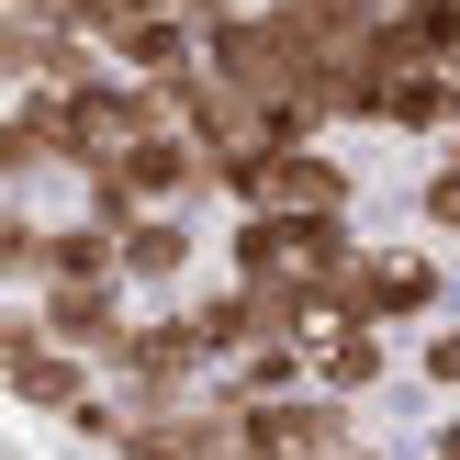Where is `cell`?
I'll use <instances>...</instances> for the list:
<instances>
[{
  "label": "cell",
  "mask_w": 460,
  "mask_h": 460,
  "mask_svg": "<svg viewBox=\"0 0 460 460\" xmlns=\"http://www.w3.org/2000/svg\"><path fill=\"white\" fill-rule=\"evenodd\" d=\"M236 281H349L359 270V236H349V214H236Z\"/></svg>",
  "instance_id": "obj_1"
},
{
  "label": "cell",
  "mask_w": 460,
  "mask_h": 460,
  "mask_svg": "<svg viewBox=\"0 0 460 460\" xmlns=\"http://www.w3.org/2000/svg\"><path fill=\"white\" fill-rule=\"evenodd\" d=\"M247 438L259 460H359V427H349V394H281V404H247Z\"/></svg>",
  "instance_id": "obj_2"
},
{
  "label": "cell",
  "mask_w": 460,
  "mask_h": 460,
  "mask_svg": "<svg viewBox=\"0 0 460 460\" xmlns=\"http://www.w3.org/2000/svg\"><path fill=\"white\" fill-rule=\"evenodd\" d=\"M337 304L371 314V326H416V314H438V259H427V247H359V270H349Z\"/></svg>",
  "instance_id": "obj_3"
},
{
  "label": "cell",
  "mask_w": 460,
  "mask_h": 460,
  "mask_svg": "<svg viewBox=\"0 0 460 460\" xmlns=\"http://www.w3.org/2000/svg\"><path fill=\"white\" fill-rule=\"evenodd\" d=\"M191 214H135L124 225V292H157V304H180V281H191Z\"/></svg>",
  "instance_id": "obj_4"
},
{
  "label": "cell",
  "mask_w": 460,
  "mask_h": 460,
  "mask_svg": "<svg viewBox=\"0 0 460 460\" xmlns=\"http://www.w3.org/2000/svg\"><path fill=\"white\" fill-rule=\"evenodd\" d=\"M314 382H326V394H371L382 382V326L371 314H337V326L314 337Z\"/></svg>",
  "instance_id": "obj_5"
},
{
  "label": "cell",
  "mask_w": 460,
  "mask_h": 460,
  "mask_svg": "<svg viewBox=\"0 0 460 460\" xmlns=\"http://www.w3.org/2000/svg\"><path fill=\"white\" fill-rule=\"evenodd\" d=\"M416 214H427V236H460V157H438V169H427Z\"/></svg>",
  "instance_id": "obj_6"
},
{
  "label": "cell",
  "mask_w": 460,
  "mask_h": 460,
  "mask_svg": "<svg viewBox=\"0 0 460 460\" xmlns=\"http://www.w3.org/2000/svg\"><path fill=\"white\" fill-rule=\"evenodd\" d=\"M427 382H438V394H460V326L427 337Z\"/></svg>",
  "instance_id": "obj_7"
},
{
  "label": "cell",
  "mask_w": 460,
  "mask_h": 460,
  "mask_svg": "<svg viewBox=\"0 0 460 460\" xmlns=\"http://www.w3.org/2000/svg\"><path fill=\"white\" fill-rule=\"evenodd\" d=\"M169 12H180V22H202V34H225V22H236V12H259V0H169Z\"/></svg>",
  "instance_id": "obj_8"
},
{
  "label": "cell",
  "mask_w": 460,
  "mask_h": 460,
  "mask_svg": "<svg viewBox=\"0 0 460 460\" xmlns=\"http://www.w3.org/2000/svg\"><path fill=\"white\" fill-rule=\"evenodd\" d=\"M427 460H460V416H449V427H438V449H427Z\"/></svg>",
  "instance_id": "obj_9"
},
{
  "label": "cell",
  "mask_w": 460,
  "mask_h": 460,
  "mask_svg": "<svg viewBox=\"0 0 460 460\" xmlns=\"http://www.w3.org/2000/svg\"><path fill=\"white\" fill-rule=\"evenodd\" d=\"M359 460H371V449H359Z\"/></svg>",
  "instance_id": "obj_10"
}]
</instances>
